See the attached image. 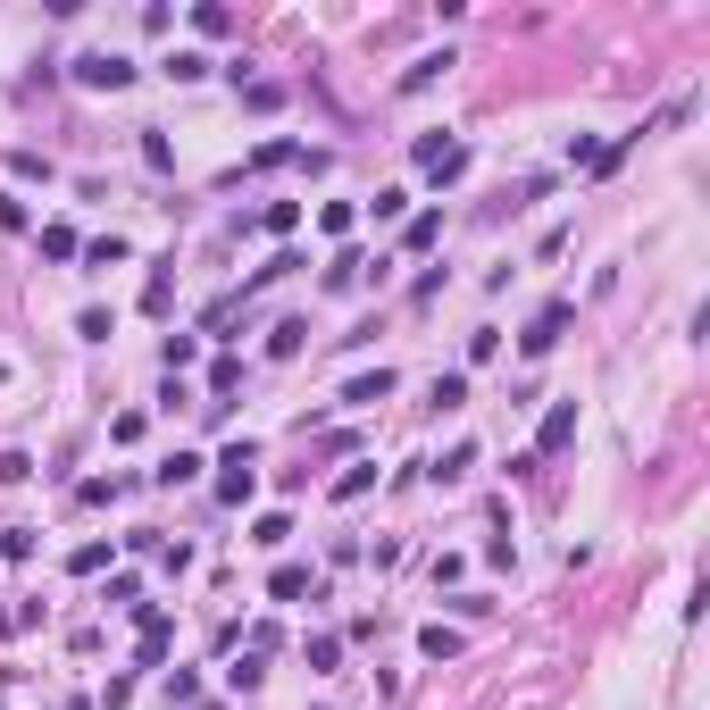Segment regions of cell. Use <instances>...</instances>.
<instances>
[{"mask_svg": "<svg viewBox=\"0 0 710 710\" xmlns=\"http://www.w3.org/2000/svg\"><path fill=\"white\" fill-rule=\"evenodd\" d=\"M568 443H577V401H552V410H543V435H535V460L568 452Z\"/></svg>", "mask_w": 710, "mask_h": 710, "instance_id": "4", "label": "cell"}, {"mask_svg": "<svg viewBox=\"0 0 710 710\" xmlns=\"http://www.w3.org/2000/svg\"><path fill=\"white\" fill-rule=\"evenodd\" d=\"M193 34H209V42H226V34H234V9H218V0H201V9H193Z\"/></svg>", "mask_w": 710, "mask_h": 710, "instance_id": "13", "label": "cell"}, {"mask_svg": "<svg viewBox=\"0 0 710 710\" xmlns=\"http://www.w3.org/2000/svg\"><path fill=\"white\" fill-rule=\"evenodd\" d=\"M142 168H159V176H168V168H176V151H168V134H142Z\"/></svg>", "mask_w": 710, "mask_h": 710, "instance_id": "32", "label": "cell"}, {"mask_svg": "<svg viewBox=\"0 0 710 710\" xmlns=\"http://www.w3.org/2000/svg\"><path fill=\"white\" fill-rule=\"evenodd\" d=\"M376 485V460H351L343 468V477H335V502H360V493Z\"/></svg>", "mask_w": 710, "mask_h": 710, "instance_id": "14", "label": "cell"}, {"mask_svg": "<svg viewBox=\"0 0 710 710\" xmlns=\"http://www.w3.org/2000/svg\"><path fill=\"white\" fill-rule=\"evenodd\" d=\"M284 535H293V518H284V510H268V518H259V527H251V543H259V552H276Z\"/></svg>", "mask_w": 710, "mask_h": 710, "instance_id": "22", "label": "cell"}, {"mask_svg": "<svg viewBox=\"0 0 710 710\" xmlns=\"http://www.w3.org/2000/svg\"><path fill=\"white\" fill-rule=\"evenodd\" d=\"M168 268H176V259H168ZM168 268L142 284V310H151V318H168V301H176V276H168Z\"/></svg>", "mask_w": 710, "mask_h": 710, "instance_id": "15", "label": "cell"}, {"mask_svg": "<svg viewBox=\"0 0 710 710\" xmlns=\"http://www.w3.org/2000/svg\"><path fill=\"white\" fill-rule=\"evenodd\" d=\"M410 251H435L443 243V209H426V218H410V234H401Z\"/></svg>", "mask_w": 710, "mask_h": 710, "instance_id": "16", "label": "cell"}, {"mask_svg": "<svg viewBox=\"0 0 710 710\" xmlns=\"http://www.w3.org/2000/svg\"><path fill=\"white\" fill-rule=\"evenodd\" d=\"M293 268H310V259H301V251H276V259H268V268H259L251 284H276V276H293ZM251 284H243V293H251Z\"/></svg>", "mask_w": 710, "mask_h": 710, "instance_id": "29", "label": "cell"}, {"mask_svg": "<svg viewBox=\"0 0 710 710\" xmlns=\"http://www.w3.org/2000/svg\"><path fill=\"white\" fill-rule=\"evenodd\" d=\"M168 76L176 84H201L209 76V51H168Z\"/></svg>", "mask_w": 710, "mask_h": 710, "instance_id": "19", "label": "cell"}, {"mask_svg": "<svg viewBox=\"0 0 710 710\" xmlns=\"http://www.w3.org/2000/svg\"><path fill=\"white\" fill-rule=\"evenodd\" d=\"M9 176H26V184H51V159H42V151H9Z\"/></svg>", "mask_w": 710, "mask_h": 710, "instance_id": "26", "label": "cell"}, {"mask_svg": "<svg viewBox=\"0 0 710 710\" xmlns=\"http://www.w3.org/2000/svg\"><path fill=\"white\" fill-rule=\"evenodd\" d=\"M76 259H84V268H117V259H134V243H126V234H92Z\"/></svg>", "mask_w": 710, "mask_h": 710, "instance_id": "8", "label": "cell"}, {"mask_svg": "<svg viewBox=\"0 0 710 710\" xmlns=\"http://www.w3.org/2000/svg\"><path fill=\"white\" fill-rule=\"evenodd\" d=\"M452 51H426V59H410V76H401V92H426V84H435V76H452Z\"/></svg>", "mask_w": 710, "mask_h": 710, "instance_id": "9", "label": "cell"}, {"mask_svg": "<svg viewBox=\"0 0 710 710\" xmlns=\"http://www.w3.org/2000/svg\"><path fill=\"white\" fill-rule=\"evenodd\" d=\"M67 568H76V577H101V568H109V543H76V552H67Z\"/></svg>", "mask_w": 710, "mask_h": 710, "instance_id": "21", "label": "cell"}, {"mask_svg": "<svg viewBox=\"0 0 710 710\" xmlns=\"http://www.w3.org/2000/svg\"><path fill=\"white\" fill-rule=\"evenodd\" d=\"M259 226H268V234H293L301 226V201H268V209H259Z\"/></svg>", "mask_w": 710, "mask_h": 710, "instance_id": "27", "label": "cell"}, {"mask_svg": "<svg viewBox=\"0 0 710 710\" xmlns=\"http://www.w3.org/2000/svg\"><path fill=\"white\" fill-rule=\"evenodd\" d=\"M26 477H34V460H26V452L9 443V452H0V485H26Z\"/></svg>", "mask_w": 710, "mask_h": 710, "instance_id": "33", "label": "cell"}, {"mask_svg": "<svg viewBox=\"0 0 710 710\" xmlns=\"http://www.w3.org/2000/svg\"><path fill=\"white\" fill-rule=\"evenodd\" d=\"M401 209H410V193H401V184H385V193H376V201H368V218H376V226H393V218H401Z\"/></svg>", "mask_w": 710, "mask_h": 710, "instance_id": "25", "label": "cell"}, {"mask_svg": "<svg viewBox=\"0 0 710 710\" xmlns=\"http://www.w3.org/2000/svg\"><path fill=\"white\" fill-rule=\"evenodd\" d=\"M151 477H159V485H193V477H201V452H168Z\"/></svg>", "mask_w": 710, "mask_h": 710, "instance_id": "12", "label": "cell"}, {"mask_svg": "<svg viewBox=\"0 0 710 710\" xmlns=\"http://www.w3.org/2000/svg\"><path fill=\"white\" fill-rule=\"evenodd\" d=\"M418 652H426V660H460V635H452V627H443V619H435V627H426V635H418Z\"/></svg>", "mask_w": 710, "mask_h": 710, "instance_id": "17", "label": "cell"}, {"mask_svg": "<svg viewBox=\"0 0 710 710\" xmlns=\"http://www.w3.org/2000/svg\"><path fill=\"white\" fill-rule=\"evenodd\" d=\"M76 335H84V343H109V335H117V318H109V310H84V318H76Z\"/></svg>", "mask_w": 710, "mask_h": 710, "instance_id": "31", "label": "cell"}, {"mask_svg": "<svg viewBox=\"0 0 710 710\" xmlns=\"http://www.w3.org/2000/svg\"><path fill=\"white\" fill-rule=\"evenodd\" d=\"M293 159H301V142H284V134H276V142H259L243 168H251V176H268V168H293Z\"/></svg>", "mask_w": 710, "mask_h": 710, "instance_id": "10", "label": "cell"}, {"mask_svg": "<svg viewBox=\"0 0 710 710\" xmlns=\"http://www.w3.org/2000/svg\"><path fill=\"white\" fill-rule=\"evenodd\" d=\"M351 218H360L351 201H326V209H318V234H351Z\"/></svg>", "mask_w": 710, "mask_h": 710, "instance_id": "30", "label": "cell"}, {"mask_svg": "<svg viewBox=\"0 0 710 710\" xmlns=\"http://www.w3.org/2000/svg\"><path fill=\"white\" fill-rule=\"evenodd\" d=\"M251 485H259V452L251 443H226L218 452V502H251Z\"/></svg>", "mask_w": 710, "mask_h": 710, "instance_id": "1", "label": "cell"}, {"mask_svg": "<svg viewBox=\"0 0 710 710\" xmlns=\"http://www.w3.org/2000/svg\"><path fill=\"white\" fill-rule=\"evenodd\" d=\"M84 243H76V226H42V259H76Z\"/></svg>", "mask_w": 710, "mask_h": 710, "instance_id": "23", "label": "cell"}, {"mask_svg": "<svg viewBox=\"0 0 710 710\" xmlns=\"http://www.w3.org/2000/svg\"><path fill=\"white\" fill-rule=\"evenodd\" d=\"M259 677H268V669H259V652H243V660L226 669V685H234V694H259Z\"/></svg>", "mask_w": 710, "mask_h": 710, "instance_id": "28", "label": "cell"}, {"mask_svg": "<svg viewBox=\"0 0 710 710\" xmlns=\"http://www.w3.org/2000/svg\"><path fill=\"white\" fill-rule=\"evenodd\" d=\"M493 351H502V335H493V326H477V335H468V368H485Z\"/></svg>", "mask_w": 710, "mask_h": 710, "instance_id": "34", "label": "cell"}, {"mask_svg": "<svg viewBox=\"0 0 710 710\" xmlns=\"http://www.w3.org/2000/svg\"><path fill=\"white\" fill-rule=\"evenodd\" d=\"M568 318H577V301H552V310H543V318L527 326V335H518V343H527V360H543V351H552V343L568 335Z\"/></svg>", "mask_w": 710, "mask_h": 710, "instance_id": "5", "label": "cell"}, {"mask_svg": "<svg viewBox=\"0 0 710 710\" xmlns=\"http://www.w3.org/2000/svg\"><path fill=\"white\" fill-rule=\"evenodd\" d=\"M168 644H176V619L159 602H142V635H134V669H159L168 660Z\"/></svg>", "mask_w": 710, "mask_h": 710, "instance_id": "2", "label": "cell"}, {"mask_svg": "<svg viewBox=\"0 0 710 710\" xmlns=\"http://www.w3.org/2000/svg\"><path fill=\"white\" fill-rule=\"evenodd\" d=\"M0 234H26V201L17 193H0Z\"/></svg>", "mask_w": 710, "mask_h": 710, "instance_id": "36", "label": "cell"}, {"mask_svg": "<svg viewBox=\"0 0 710 710\" xmlns=\"http://www.w3.org/2000/svg\"><path fill=\"white\" fill-rule=\"evenodd\" d=\"M468 468H477V443H452V452H443V460H435V477H443V485H452V477H468Z\"/></svg>", "mask_w": 710, "mask_h": 710, "instance_id": "20", "label": "cell"}, {"mask_svg": "<svg viewBox=\"0 0 710 710\" xmlns=\"http://www.w3.org/2000/svg\"><path fill=\"white\" fill-rule=\"evenodd\" d=\"M76 502H92V510L117 502V477H84V485H76Z\"/></svg>", "mask_w": 710, "mask_h": 710, "instance_id": "35", "label": "cell"}, {"mask_svg": "<svg viewBox=\"0 0 710 710\" xmlns=\"http://www.w3.org/2000/svg\"><path fill=\"white\" fill-rule=\"evenodd\" d=\"M393 385H401L393 368H368V376H351V385H343V401H351V410H376V401H393Z\"/></svg>", "mask_w": 710, "mask_h": 710, "instance_id": "6", "label": "cell"}, {"mask_svg": "<svg viewBox=\"0 0 710 710\" xmlns=\"http://www.w3.org/2000/svg\"><path fill=\"white\" fill-rule=\"evenodd\" d=\"M301 660H310V669L326 677V669H335V660H343V635H310V644H301Z\"/></svg>", "mask_w": 710, "mask_h": 710, "instance_id": "18", "label": "cell"}, {"mask_svg": "<svg viewBox=\"0 0 710 710\" xmlns=\"http://www.w3.org/2000/svg\"><path fill=\"white\" fill-rule=\"evenodd\" d=\"M301 343H310V318H284V326H276V335H268V360H293V351H301Z\"/></svg>", "mask_w": 710, "mask_h": 710, "instance_id": "11", "label": "cell"}, {"mask_svg": "<svg viewBox=\"0 0 710 710\" xmlns=\"http://www.w3.org/2000/svg\"><path fill=\"white\" fill-rule=\"evenodd\" d=\"M435 410H468V376H460V368L435 376Z\"/></svg>", "mask_w": 710, "mask_h": 710, "instance_id": "24", "label": "cell"}, {"mask_svg": "<svg viewBox=\"0 0 710 710\" xmlns=\"http://www.w3.org/2000/svg\"><path fill=\"white\" fill-rule=\"evenodd\" d=\"M268 594H276V602H301V594H318V577H310L301 560H284L276 577H268Z\"/></svg>", "mask_w": 710, "mask_h": 710, "instance_id": "7", "label": "cell"}, {"mask_svg": "<svg viewBox=\"0 0 710 710\" xmlns=\"http://www.w3.org/2000/svg\"><path fill=\"white\" fill-rule=\"evenodd\" d=\"M76 84H84V92H126V84H134V59H117V51H84V59H76Z\"/></svg>", "mask_w": 710, "mask_h": 710, "instance_id": "3", "label": "cell"}]
</instances>
